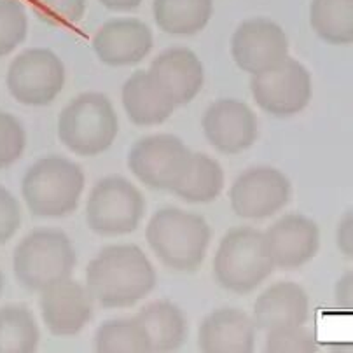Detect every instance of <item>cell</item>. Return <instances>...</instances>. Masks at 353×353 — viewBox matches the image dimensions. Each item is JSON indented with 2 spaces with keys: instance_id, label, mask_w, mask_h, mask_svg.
<instances>
[{
  "instance_id": "9",
  "label": "cell",
  "mask_w": 353,
  "mask_h": 353,
  "mask_svg": "<svg viewBox=\"0 0 353 353\" xmlns=\"http://www.w3.org/2000/svg\"><path fill=\"white\" fill-rule=\"evenodd\" d=\"M63 86V61L49 49H27L9 65L8 90L23 105H49L61 93Z\"/></svg>"
},
{
  "instance_id": "23",
  "label": "cell",
  "mask_w": 353,
  "mask_h": 353,
  "mask_svg": "<svg viewBox=\"0 0 353 353\" xmlns=\"http://www.w3.org/2000/svg\"><path fill=\"white\" fill-rule=\"evenodd\" d=\"M224 189V170L212 156L191 154L188 172L173 189L179 198L188 203H210Z\"/></svg>"
},
{
  "instance_id": "1",
  "label": "cell",
  "mask_w": 353,
  "mask_h": 353,
  "mask_svg": "<svg viewBox=\"0 0 353 353\" xmlns=\"http://www.w3.org/2000/svg\"><path fill=\"white\" fill-rule=\"evenodd\" d=\"M154 285V266L137 245H110L88 264L86 289L103 308H130Z\"/></svg>"
},
{
  "instance_id": "12",
  "label": "cell",
  "mask_w": 353,
  "mask_h": 353,
  "mask_svg": "<svg viewBox=\"0 0 353 353\" xmlns=\"http://www.w3.org/2000/svg\"><path fill=\"white\" fill-rule=\"evenodd\" d=\"M231 53L238 67L248 74H259L289 57V39L271 19H247L236 28Z\"/></svg>"
},
{
  "instance_id": "17",
  "label": "cell",
  "mask_w": 353,
  "mask_h": 353,
  "mask_svg": "<svg viewBox=\"0 0 353 353\" xmlns=\"http://www.w3.org/2000/svg\"><path fill=\"white\" fill-rule=\"evenodd\" d=\"M274 266L294 270L310 263L320 247L319 225L301 214H289L264 233Z\"/></svg>"
},
{
  "instance_id": "11",
  "label": "cell",
  "mask_w": 353,
  "mask_h": 353,
  "mask_svg": "<svg viewBox=\"0 0 353 353\" xmlns=\"http://www.w3.org/2000/svg\"><path fill=\"white\" fill-rule=\"evenodd\" d=\"M290 192L285 173L271 166H256L234 181L230 199L238 217L268 219L289 203Z\"/></svg>"
},
{
  "instance_id": "32",
  "label": "cell",
  "mask_w": 353,
  "mask_h": 353,
  "mask_svg": "<svg viewBox=\"0 0 353 353\" xmlns=\"http://www.w3.org/2000/svg\"><path fill=\"white\" fill-rule=\"evenodd\" d=\"M353 224H352V214H346L345 219L339 222L338 233H336V241H338V248L341 250V254H345L348 259H352L353 256Z\"/></svg>"
},
{
  "instance_id": "22",
  "label": "cell",
  "mask_w": 353,
  "mask_h": 353,
  "mask_svg": "<svg viewBox=\"0 0 353 353\" xmlns=\"http://www.w3.org/2000/svg\"><path fill=\"white\" fill-rule=\"evenodd\" d=\"M154 19L165 34L189 37L203 30L212 18L214 0H154Z\"/></svg>"
},
{
  "instance_id": "33",
  "label": "cell",
  "mask_w": 353,
  "mask_h": 353,
  "mask_svg": "<svg viewBox=\"0 0 353 353\" xmlns=\"http://www.w3.org/2000/svg\"><path fill=\"white\" fill-rule=\"evenodd\" d=\"M353 299V285H352V273H346L336 285V301L341 310L350 312L352 310Z\"/></svg>"
},
{
  "instance_id": "8",
  "label": "cell",
  "mask_w": 353,
  "mask_h": 353,
  "mask_svg": "<svg viewBox=\"0 0 353 353\" xmlns=\"http://www.w3.org/2000/svg\"><path fill=\"white\" fill-rule=\"evenodd\" d=\"M254 102L274 117H290L303 112L312 100V75L294 58L252 75Z\"/></svg>"
},
{
  "instance_id": "4",
  "label": "cell",
  "mask_w": 353,
  "mask_h": 353,
  "mask_svg": "<svg viewBox=\"0 0 353 353\" xmlns=\"http://www.w3.org/2000/svg\"><path fill=\"white\" fill-rule=\"evenodd\" d=\"M274 263L264 233L234 228L224 234L214 257V274L225 290L248 294L273 273Z\"/></svg>"
},
{
  "instance_id": "25",
  "label": "cell",
  "mask_w": 353,
  "mask_h": 353,
  "mask_svg": "<svg viewBox=\"0 0 353 353\" xmlns=\"http://www.w3.org/2000/svg\"><path fill=\"white\" fill-rule=\"evenodd\" d=\"M39 339L37 320L30 310L18 305L0 308V353H32Z\"/></svg>"
},
{
  "instance_id": "14",
  "label": "cell",
  "mask_w": 353,
  "mask_h": 353,
  "mask_svg": "<svg viewBox=\"0 0 353 353\" xmlns=\"http://www.w3.org/2000/svg\"><path fill=\"white\" fill-rule=\"evenodd\" d=\"M41 313L51 334L74 336L93 316V297L83 283L60 280L41 290Z\"/></svg>"
},
{
  "instance_id": "20",
  "label": "cell",
  "mask_w": 353,
  "mask_h": 353,
  "mask_svg": "<svg viewBox=\"0 0 353 353\" xmlns=\"http://www.w3.org/2000/svg\"><path fill=\"white\" fill-rule=\"evenodd\" d=\"M123 105L137 126H156L168 119L175 105L158 90L149 72L139 70L123 86Z\"/></svg>"
},
{
  "instance_id": "19",
  "label": "cell",
  "mask_w": 353,
  "mask_h": 353,
  "mask_svg": "<svg viewBox=\"0 0 353 353\" xmlns=\"http://www.w3.org/2000/svg\"><path fill=\"white\" fill-rule=\"evenodd\" d=\"M256 331L254 320L241 310H215L199 325L198 346L207 353H250Z\"/></svg>"
},
{
  "instance_id": "15",
  "label": "cell",
  "mask_w": 353,
  "mask_h": 353,
  "mask_svg": "<svg viewBox=\"0 0 353 353\" xmlns=\"http://www.w3.org/2000/svg\"><path fill=\"white\" fill-rule=\"evenodd\" d=\"M147 72L175 109L188 105L205 83L203 63L188 48L166 49L154 58Z\"/></svg>"
},
{
  "instance_id": "3",
  "label": "cell",
  "mask_w": 353,
  "mask_h": 353,
  "mask_svg": "<svg viewBox=\"0 0 353 353\" xmlns=\"http://www.w3.org/2000/svg\"><path fill=\"white\" fill-rule=\"evenodd\" d=\"M84 172L63 156H46L23 176L21 192L32 215L41 219L67 217L79 205L84 191Z\"/></svg>"
},
{
  "instance_id": "10",
  "label": "cell",
  "mask_w": 353,
  "mask_h": 353,
  "mask_svg": "<svg viewBox=\"0 0 353 353\" xmlns=\"http://www.w3.org/2000/svg\"><path fill=\"white\" fill-rule=\"evenodd\" d=\"M191 154L179 137L150 135L132 147L128 168L147 188L173 192L188 172Z\"/></svg>"
},
{
  "instance_id": "28",
  "label": "cell",
  "mask_w": 353,
  "mask_h": 353,
  "mask_svg": "<svg viewBox=\"0 0 353 353\" xmlns=\"http://www.w3.org/2000/svg\"><path fill=\"white\" fill-rule=\"evenodd\" d=\"M266 352L313 353L319 350L316 338L303 325L276 329V331L266 332Z\"/></svg>"
},
{
  "instance_id": "2",
  "label": "cell",
  "mask_w": 353,
  "mask_h": 353,
  "mask_svg": "<svg viewBox=\"0 0 353 353\" xmlns=\"http://www.w3.org/2000/svg\"><path fill=\"white\" fill-rule=\"evenodd\" d=\"M212 231L201 215L181 208L158 210L147 224V243L159 261L173 271L189 273L201 266Z\"/></svg>"
},
{
  "instance_id": "13",
  "label": "cell",
  "mask_w": 353,
  "mask_h": 353,
  "mask_svg": "<svg viewBox=\"0 0 353 353\" xmlns=\"http://www.w3.org/2000/svg\"><path fill=\"white\" fill-rule=\"evenodd\" d=\"M203 132L208 142L224 154H240L250 149L259 135L254 110L234 98H222L208 107Z\"/></svg>"
},
{
  "instance_id": "27",
  "label": "cell",
  "mask_w": 353,
  "mask_h": 353,
  "mask_svg": "<svg viewBox=\"0 0 353 353\" xmlns=\"http://www.w3.org/2000/svg\"><path fill=\"white\" fill-rule=\"evenodd\" d=\"M28 19L19 0H0V58L12 53L27 37Z\"/></svg>"
},
{
  "instance_id": "5",
  "label": "cell",
  "mask_w": 353,
  "mask_h": 353,
  "mask_svg": "<svg viewBox=\"0 0 353 353\" xmlns=\"http://www.w3.org/2000/svg\"><path fill=\"white\" fill-rule=\"evenodd\" d=\"M119 121L109 98L83 93L74 98L58 117V137L74 154L91 158L105 152L116 140Z\"/></svg>"
},
{
  "instance_id": "24",
  "label": "cell",
  "mask_w": 353,
  "mask_h": 353,
  "mask_svg": "<svg viewBox=\"0 0 353 353\" xmlns=\"http://www.w3.org/2000/svg\"><path fill=\"white\" fill-rule=\"evenodd\" d=\"M310 23L322 41L346 46L353 41V0H313Z\"/></svg>"
},
{
  "instance_id": "30",
  "label": "cell",
  "mask_w": 353,
  "mask_h": 353,
  "mask_svg": "<svg viewBox=\"0 0 353 353\" xmlns=\"http://www.w3.org/2000/svg\"><path fill=\"white\" fill-rule=\"evenodd\" d=\"M25 145H27V135L21 123L12 114L0 110V170L18 161Z\"/></svg>"
},
{
  "instance_id": "29",
  "label": "cell",
  "mask_w": 353,
  "mask_h": 353,
  "mask_svg": "<svg viewBox=\"0 0 353 353\" xmlns=\"http://www.w3.org/2000/svg\"><path fill=\"white\" fill-rule=\"evenodd\" d=\"M35 14L54 27H67L81 21L86 11V0H30Z\"/></svg>"
},
{
  "instance_id": "35",
  "label": "cell",
  "mask_w": 353,
  "mask_h": 353,
  "mask_svg": "<svg viewBox=\"0 0 353 353\" xmlns=\"http://www.w3.org/2000/svg\"><path fill=\"white\" fill-rule=\"evenodd\" d=\"M2 287H4V276H2V271H0V292H2Z\"/></svg>"
},
{
  "instance_id": "26",
  "label": "cell",
  "mask_w": 353,
  "mask_h": 353,
  "mask_svg": "<svg viewBox=\"0 0 353 353\" xmlns=\"http://www.w3.org/2000/svg\"><path fill=\"white\" fill-rule=\"evenodd\" d=\"M94 348L100 353L150 352L149 338L137 319L103 322L94 336Z\"/></svg>"
},
{
  "instance_id": "21",
  "label": "cell",
  "mask_w": 353,
  "mask_h": 353,
  "mask_svg": "<svg viewBox=\"0 0 353 353\" xmlns=\"http://www.w3.org/2000/svg\"><path fill=\"white\" fill-rule=\"evenodd\" d=\"M149 338L150 352H175L188 338V320L170 301L143 306L135 316Z\"/></svg>"
},
{
  "instance_id": "6",
  "label": "cell",
  "mask_w": 353,
  "mask_h": 353,
  "mask_svg": "<svg viewBox=\"0 0 353 353\" xmlns=\"http://www.w3.org/2000/svg\"><path fill=\"white\" fill-rule=\"evenodd\" d=\"M77 257L72 241L58 230H37L14 248L12 270L30 292H41L60 280L70 279Z\"/></svg>"
},
{
  "instance_id": "7",
  "label": "cell",
  "mask_w": 353,
  "mask_h": 353,
  "mask_svg": "<svg viewBox=\"0 0 353 353\" xmlns=\"http://www.w3.org/2000/svg\"><path fill=\"white\" fill-rule=\"evenodd\" d=\"M145 215L142 192L123 176H105L94 184L86 203V222L100 236H123L137 230Z\"/></svg>"
},
{
  "instance_id": "31",
  "label": "cell",
  "mask_w": 353,
  "mask_h": 353,
  "mask_svg": "<svg viewBox=\"0 0 353 353\" xmlns=\"http://www.w3.org/2000/svg\"><path fill=\"white\" fill-rule=\"evenodd\" d=\"M21 225L18 199L0 185V245L11 240Z\"/></svg>"
},
{
  "instance_id": "34",
  "label": "cell",
  "mask_w": 353,
  "mask_h": 353,
  "mask_svg": "<svg viewBox=\"0 0 353 353\" xmlns=\"http://www.w3.org/2000/svg\"><path fill=\"white\" fill-rule=\"evenodd\" d=\"M100 4L110 11H132L142 4V0H100Z\"/></svg>"
},
{
  "instance_id": "18",
  "label": "cell",
  "mask_w": 353,
  "mask_h": 353,
  "mask_svg": "<svg viewBox=\"0 0 353 353\" xmlns=\"http://www.w3.org/2000/svg\"><path fill=\"white\" fill-rule=\"evenodd\" d=\"M310 301L305 289L294 282H279L264 290L254 305V325L264 332L305 325Z\"/></svg>"
},
{
  "instance_id": "16",
  "label": "cell",
  "mask_w": 353,
  "mask_h": 353,
  "mask_svg": "<svg viewBox=\"0 0 353 353\" xmlns=\"http://www.w3.org/2000/svg\"><path fill=\"white\" fill-rule=\"evenodd\" d=\"M98 60L109 67H132L152 49V32L140 19H110L93 37Z\"/></svg>"
}]
</instances>
